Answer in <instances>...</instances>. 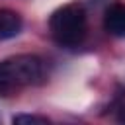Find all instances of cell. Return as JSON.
<instances>
[{
    "mask_svg": "<svg viewBox=\"0 0 125 125\" xmlns=\"http://www.w3.org/2000/svg\"><path fill=\"white\" fill-rule=\"evenodd\" d=\"M43 80V61L35 55H18L0 62V94Z\"/></svg>",
    "mask_w": 125,
    "mask_h": 125,
    "instance_id": "cell-2",
    "label": "cell"
},
{
    "mask_svg": "<svg viewBox=\"0 0 125 125\" xmlns=\"http://www.w3.org/2000/svg\"><path fill=\"white\" fill-rule=\"evenodd\" d=\"M21 16L14 10H0V41L2 39H10V37H16L20 31H21Z\"/></svg>",
    "mask_w": 125,
    "mask_h": 125,
    "instance_id": "cell-4",
    "label": "cell"
},
{
    "mask_svg": "<svg viewBox=\"0 0 125 125\" xmlns=\"http://www.w3.org/2000/svg\"><path fill=\"white\" fill-rule=\"evenodd\" d=\"M104 27L107 33L115 37H125V4L123 2H115L105 10Z\"/></svg>",
    "mask_w": 125,
    "mask_h": 125,
    "instance_id": "cell-3",
    "label": "cell"
},
{
    "mask_svg": "<svg viewBox=\"0 0 125 125\" xmlns=\"http://www.w3.org/2000/svg\"><path fill=\"white\" fill-rule=\"evenodd\" d=\"M53 39L62 47H76L86 37V12L80 4H64L49 18Z\"/></svg>",
    "mask_w": 125,
    "mask_h": 125,
    "instance_id": "cell-1",
    "label": "cell"
},
{
    "mask_svg": "<svg viewBox=\"0 0 125 125\" xmlns=\"http://www.w3.org/2000/svg\"><path fill=\"white\" fill-rule=\"evenodd\" d=\"M12 121H14L16 125H47V123H49L47 117H41V115H27V113L14 115Z\"/></svg>",
    "mask_w": 125,
    "mask_h": 125,
    "instance_id": "cell-5",
    "label": "cell"
}]
</instances>
